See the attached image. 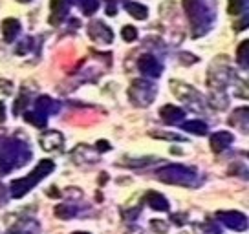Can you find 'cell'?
Segmentation results:
<instances>
[{
    "label": "cell",
    "mask_w": 249,
    "mask_h": 234,
    "mask_svg": "<svg viewBox=\"0 0 249 234\" xmlns=\"http://www.w3.org/2000/svg\"><path fill=\"white\" fill-rule=\"evenodd\" d=\"M35 110L42 114V116H52V114H57L59 112V102L53 101L52 97H48V95H42L39 97L37 101H35Z\"/></svg>",
    "instance_id": "13"
},
{
    "label": "cell",
    "mask_w": 249,
    "mask_h": 234,
    "mask_svg": "<svg viewBox=\"0 0 249 234\" xmlns=\"http://www.w3.org/2000/svg\"><path fill=\"white\" fill-rule=\"evenodd\" d=\"M138 68L147 77H160L161 71H163V66L160 64V61L156 59L154 55H143V57H140Z\"/></svg>",
    "instance_id": "8"
},
{
    "label": "cell",
    "mask_w": 249,
    "mask_h": 234,
    "mask_svg": "<svg viewBox=\"0 0 249 234\" xmlns=\"http://www.w3.org/2000/svg\"><path fill=\"white\" fill-rule=\"evenodd\" d=\"M30 150L18 141H6L0 145V174L11 172L30 159Z\"/></svg>",
    "instance_id": "4"
},
{
    "label": "cell",
    "mask_w": 249,
    "mask_h": 234,
    "mask_svg": "<svg viewBox=\"0 0 249 234\" xmlns=\"http://www.w3.org/2000/svg\"><path fill=\"white\" fill-rule=\"evenodd\" d=\"M79 6H81V11L85 15H93L97 8H99V0H79Z\"/></svg>",
    "instance_id": "22"
},
{
    "label": "cell",
    "mask_w": 249,
    "mask_h": 234,
    "mask_svg": "<svg viewBox=\"0 0 249 234\" xmlns=\"http://www.w3.org/2000/svg\"><path fill=\"white\" fill-rule=\"evenodd\" d=\"M156 178L169 185H179V187H198V174L183 165H167L156 170Z\"/></svg>",
    "instance_id": "3"
},
{
    "label": "cell",
    "mask_w": 249,
    "mask_h": 234,
    "mask_svg": "<svg viewBox=\"0 0 249 234\" xmlns=\"http://www.w3.org/2000/svg\"><path fill=\"white\" fill-rule=\"evenodd\" d=\"M73 234H88V233H73Z\"/></svg>",
    "instance_id": "31"
},
{
    "label": "cell",
    "mask_w": 249,
    "mask_h": 234,
    "mask_svg": "<svg viewBox=\"0 0 249 234\" xmlns=\"http://www.w3.org/2000/svg\"><path fill=\"white\" fill-rule=\"evenodd\" d=\"M233 134L226 132V130H220V132H214L213 137H211V150L214 154H220L222 150H226L231 143H233Z\"/></svg>",
    "instance_id": "11"
},
{
    "label": "cell",
    "mask_w": 249,
    "mask_h": 234,
    "mask_svg": "<svg viewBox=\"0 0 249 234\" xmlns=\"http://www.w3.org/2000/svg\"><path fill=\"white\" fill-rule=\"evenodd\" d=\"M160 117L167 125H179L183 121V117H185V112L178 108V106H174V104H167V106L160 110Z\"/></svg>",
    "instance_id": "12"
},
{
    "label": "cell",
    "mask_w": 249,
    "mask_h": 234,
    "mask_svg": "<svg viewBox=\"0 0 249 234\" xmlns=\"http://www.w3.org/2000/svg\"><path fill=\"white\" fill-rule=\"evenodd\" d=\"M150 135H152V137H158V139L181 141V137H179V135H176V134H163V132H160V130H156V132H150Z\"/></svg>",
    "instance_id": "25"
},
{
    "label": "cell",
    "mask_w": 249,
    "mask_h": 234,
    "mask_svg": "<svg viewBox=\"0 0 249 234\" xmlns=\"http://www.w3.org/2000/svg\"><path fill=\"white\" fill-rule=\"evenodd\" d=\"M152 229H154V233H158V234H165L167 231H169V225L165 223L163 219H152Z\"/></svg>",
    "instance_id": "24"
},
{
    "label": "cell",
    "mask_w": 249,
    "mask_h": 234,
    "mask_svg": "<svg viewBox=\"0 0 249 234\" xmlns=\"http://www.w3.org/2000/svg\"><path fill=\"white\" fill-rule=\"evenodd\" d=\"M145 201L154 209V211H160V212H167L169 209H171V205H169V201L165 200V196H161L160 192H154V190H150V192H147V196H145Z\"/></svg>",
    "instance_id": "14"
},
{
    "label": "cell",
    "mask_w": 249,
    "mask_h": 234,
    "mask_svg": "<svg viewBox=\"0 0 249 234\" xmlns=\"http://www.w3.org/2000/svg\"><path fill=\"white\" fill-rule=\"evenodd\" d=\"M24 119H26L28 123H31V125L40 126V128L46 125V121H48V117L39 114L37 110H35V112H26V114H24Z\"/></svg>",
    "instance_id": "20"
},
{
    "label": "cell",
    "mask_w": 249,
    "mask_h": 234,
    "mask_svg": "<svg viewBox=\"0 0 249 234\" xmlns=\"http://www.w3.org/2000/svg\"><path fill=\"white\" fill-rule=\"evenodd\" d=\"M18 32H20V22L17 20V18H6L4 22H2V33H4V39H6V42H13L15 40V37L18 35Z\"/></svg>",
    "instance_id": "15"
},
{
    "label": "cell",
    "mask_w": 249,
    "mask_h": 234,
    "mask_svg": "<svg viewBox=\"0 0 249 234\" xmlns=\"http://www.w3.org/2000/svg\"><path fill=\"white\" fill-rule=\"evenodd\" d=\"M95 149L99 150V152H107V150H110V149H112V147H110V143H108V141H99Z\"/></svg>",
    "instance_id": "26"
},
{
    "label": "cell",
    "mask_w": 249,
    "mask_h": 234,
    "mask_svg": "<svg viewBox=\"0 0 249 234\" xmlns=\"http://www.w3.org/2000/svg\"><path fill=\"white\" fill-rule=\"evenodd\" d=\"M39 141H40L42 150H46V152H57V150H61V147L64 145V137H62V134L57 132V130L42 134Z\"/></svg>",
    "instance_id": "9"
},
{
    "label": "cell",
    "mask_w": 249,
    "mask_h": 234,
    "mask_svg": "<svg viewBox=\"0 0 249 234\" xmlns=\"http://www.w3.org/2000/svg\"><path fill=\"white\" fill-rule=\"evenodd\" d=\"M128 97L136 106H148L156 97V86L148 81L138 79L128 88Z\"/></svg>",
    "instance_id": "5"
},
{
    "label": "cell",
    "mask_w": 249,
    "mask_h": 234,
    "mask_svg": "<svg viewBox=\"0 0 249 234\" xmlns=\"http://www.w3.org/2000/svg\"><path fill=\"white\" fill-rule=\"evenodd\" d=\"M31 39H26V42L24 44H30ZM26 50H28V46H24V48H18V53H26Z\"/></svg>",
    "instance_id": "29"
},
{
    "label": "cell",
    "mask_w": 249,
    "mask_h": 234,
    "mask_svg": "<svg viewBox=\"0 0 249 234\" xmlns=\"http://www.w3.org/2000/svg\"><path fill=\"white\" fill-rule=\"evenodd\" d=\"M88 33L95 42H103V44H110L114 40V33L110 30L107 24L103 20H95V22H90L88 26Z\"/></svg>",
    "instance_id": "7"
},
{
    "label": "cell",
    "mask_w": 249,
    "mask_h": 234,
    "mask_svg": "<svg viewBox=\"0 0 249 234\" xmlns=\"http://www.w3.org/2000/svg\"><path fill=\"white\" fill-rule=\"evenodd\" d=\"M17 2H20V4H28V2H31V0H17Z\"/></svg>",
    "instance_id": "30"
},
{
    "label": "cell",
    "mask_w": 249,
    "mask_h": 234,
    "mask_svg": "<svg viewBox=\"0 0 249 234\" xmlns=\"http://www.w3.org/2000/svg\"><path fill=\"white\" fill-rule=\"evenodd\" d=\"M77 214V207H73V205H57L55 207V216L61 219H70L73 218Z\"/></svg>",
    "instance_id": "18"
},
{
    "label": "cell",
    "mask_w": 249,
    "mask_h": 234,
    "mask_svg": "<svg viewBox=\"0 0 249 234\" xmlns=\"http://www.w3.org/2000/svg\"><path fill=\"white\" fill-rule=\"evenodd\" d=\"M183 8L191 20L195 37H202L209 32L211 24L214 20V13L205 4V0H183Z\"/></svg>",
    "instance_id": "1"
},
{
    "label": "cell",
    "mask_w": 249,
    "mask_h": 234,
    "mask_svg": "<svg viewBox=\"0 0 249 234\" xmlns=\"http://www.w3.org/2000/svg\"><path fill=\"white\" fill-rule=\"evenodd\" d=\"M50 8H52L50 24H53V26H59V24H61L64 18H66V15H68L70 4H68V0H52Z\"/></svg>",
    "instance_id": "10"
},
{
    "label": "cell",
    "mask_w": 249,
    "mask_h": 234,
    "mask_svg": "<svg viewBox=\"0 0 249 234\" xmlns=\"http://www.w3.org/2000/svg\"><path fill=\"white\" fill-rule=\"evenodd\" d=\"M116 11H117L116 0H108V6H107V13H108V15H116Z\"/></svg>",
    "instance_id": "27"
},
{
    "label": "cell",
    "mask_w": 249,
    "mask_h": 234,
    "mask_svg": "<svg viewBox=\"0 0 249 234\" xmlns=\"http://www.w3.org/2000/svg\"><path fill=\"white\" fill-rule=\"evenodd\" d=\"M248 53H249V42L248 40H244L240 46H238V53H236V59H238V64H240L244 70H248L249 68V63H248Z\"/></svg>",
    "instance_id": "21"
},
{
    "label": "cell",
    "mask_w": 249,
    "mask_h": 234,
    "mask_svg": "<svg viewBox=\"0 0 249 234\" xmlns=\"http://www.w3.org/2000/svg\"><path fill=\"white\" fill-rule=\"evenodd\" d=\"M124 9L128 11V15H132L134 18H138V20H145L148 15L147 6H143L140 2H130V0H126V2H124Z\"/></svg>",
    "instance_id": "16"
},
{
    "label": "cell",
    "mask_w": 249,
    "mask_h": 234,
    "mask_svg": "<svg viewBox=\"0 0 249 234\" xmlns=\"http://www.w3.org/2000/svg\"><path fill=\"white\" fill-rule=\"evenodd\" d=\"M248 8V0H227V11L229 15H242V11Z\"/></svg>",
    "instance_id": "19"
},
{
    "label": "cell",
    "mask_w": 249,
    "mask_h": 234,
    "mask_svg": "<svg viewBox=\"0 0 249 234\" xmlns=\"http://www.w3.org/2000/svg\"><path fill=\"white\" fill-rule=\"evenodd\" d=\"M53 168H55L53 161H50V159L39 161V165H37L28 176H24L20 180L11 181V196H13V198H22V196H26L39 181L44 180L50 172H53Z\"/></svg>",
    "instance_id": "2"
},
{
    "label": "cell",
    "mask_w": 249,
    "mask_h": 234,
    "mask_svg": "<svg viewBox=\"0 0 249 234\" xmlns=\"http://www.w3.org/2000/svg\"><path fill=\"white\" fill-rule=\"evenodd\" d=\"M181 128H183L185 132L195 134V135H205V134H207V125H205L203 121H198V119L181 123Z\"/></svg>",
    "instance_id": "17"
},
{
    "label": "cell",
    "mask_w": 249,
    "mask_h": 234,
    "mask_svg": "<svg viewBox=\"0 0 249 234\" xmlns=\"http://www.w3.org/2000/svg\"><path fill=\"white\" fill-rule=\"evenodd\" d=\"M121 37L126 42H134V40L138 39V30L134 26H124L123 30H121Z\"/></svg>",
    "instance_id": "23"
},
{
    "label": "cell",
    "mask_w": 249,
    "mask_h": 234,
    "mask_svg": "<svg viewBox=\"0 0 249 234\" xmlns=\"http://www.w3.org/2000/svg\"><path fill=\"white\" fill-rule=\"evenodd\" d=\"M6 121V104L0 101V123Z\"/></svg>",
    "instance_id": "28"
},
{
    "label": "cell",
    "mask_w": 249,
    "mask_h": 234,
    "mask_svg": "<svg viewBox=\"0 0 249 234\" xmlns=\"http://www.w3.org/2000/svg\"><path fill=\"white\" fill-rule=\"evenodd\" d=\"M216 219H220L227 229H233V231H246L248 229L246 214H242L238 211H218Z\"/></svg>",
    "instance_id": "6"
}]
</instances>
